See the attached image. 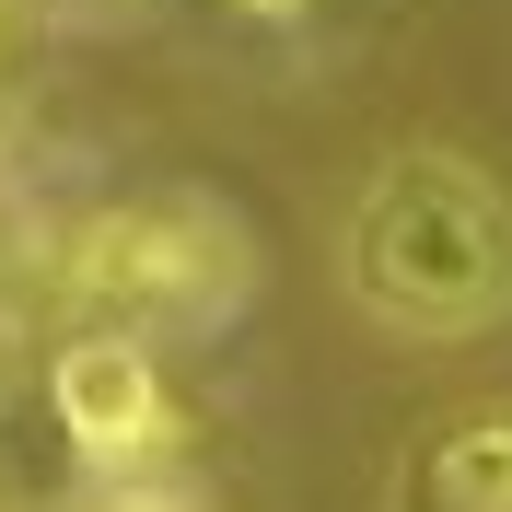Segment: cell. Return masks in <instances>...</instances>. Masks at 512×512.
Segmentation results:
<instances>
[{
  "label": "cell",
  "instance_id": "1",
  "mask_svg": "<svg viewBox=\"0 0 512 512\" xmlns=\"http://www.w3.org/2000/svg\"><path fill=\"white\" fill-rule=\"evenodd\" d=\"M338 268H350V303L396 338H431V350L489 338L512 315V187L478 152L408 140L361 175Z\"/></svg>",
  "mask_w": 512,
  "mask_h": 512
},
{
  "label": "cell",
  "instance_id": "2",
  "mask_svg": "<svg viewBox=\"0 0 512 512\" xmlns=\"http://www.w3.org/2000/svg\"><path fill=\"white\" fill-rule=\"evenodd\" d=\"M82 280H94L117 315L222 326V315H233V291H245V233H233L210 198H140V210L94 222Z\"/></svg>",
  "mask_w": 512,
  "mask_h": 512
},
{
  "label": "cell",
  "instance_id": "3",
  "mask_svg": "<svg viewBox=\"0 0 512 512\" xmlns=\"http://www.w3.org/2000/svg\"><path fill=\"white\" fill-rule=\"evenodd\" d=\"M47 396H59V431L94 454L105 478L163 443V373H152V350L128 326H82L59 350V373H47Z\"/></svg>",
  "mask_w": 512,
  "mask_h": 512
},
{
  "label": "cell",
  "instance_id": "4",
  "mask_svg": "<svg viewBox=\"0 0 512 512\" xmlns=\"http://www.w3.org/2000/svg\"><path fill=\"white\" fill-rule=\"evenodd\" d=\"M384 512H512V396L443 408L431 431H408Z\"/></svg>",
  "mask_w": 512,
  "mask_h": 512
},
{
  "label": "cell",
  "instance_id": "5",
  "mask_svg": "<svg viewBox=\"0 0 512 512\" xmlns=\"http://www.w3.org/2000/svg\"><path fill=\"white\" fill-rule=\"evenodd\" d=\"M245 12H268V24H291V12H303V0H245Z\"/></svg>",
  "mask_w": 512,
  "mask_h": 512
}]
</instances>
